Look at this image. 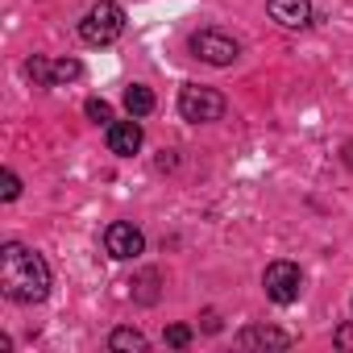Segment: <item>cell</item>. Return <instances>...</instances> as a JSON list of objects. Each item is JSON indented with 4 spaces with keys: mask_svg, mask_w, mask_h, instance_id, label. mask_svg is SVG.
<instances>
[{
    "mask_svg": "<svg viewBox=\"0 0 353 353\" xmlns=\"http://www.w3.org/2000/svg\"><path fill=\"white\" fill-rule=\"evenodd\" d=\"M108 150L121 158H133L141 150V125L137 121H112L108 125Z\"/></svg>",
    "mask_w": 353,
    "mask_h": 353,
    "instance_id": "obj_7",
    "label": "cell"
},
{
    "mask_svg": "<svg viewBox=\"0 0 353 353\" xmlns=\"http://www.w3.org/2000/svg\"><path fill=\"white\" fill-rule=\"evenodd\" d=\"M166 345L188 349V345H192V328H188V324H170V328H166Z\"/></svg>",
    "mask_w": 353,
    "mask_h": 353,
    "instance_id": "obj_16",
    "label": "cell"
},
{
    "mask_svg": "<svg viewBox=\"0 0 353 353\" xmlns=\"http://www.w3.org/2000/svg\"><path fill=\"white\" fill-rule=\"evenodd\" d=\"M204 328H208V332H216V328H221V320H216V312H208V316H204Z\"/></svg>",
    "mask_w": 353,
    "mask_h": 353,
    "instance_id": "obj_19",
    "label": "cell"
},
{
    "mask_svg": "<svg viewBox=\"0 0 353 353\" xmlns=\"http://www.w3.org/2000/svg\"><path fill=\"white\" fill-rule=\"evenodd\" d=\"M0 291L13 303H42L50 295V266L42 254H34L21 241H9L0 250Z\"/></svg>",
    "mask_w": 353,
    "mask_h": 353,
    "instance_id": "obj_1",
    "label": "cell"
},
{
    "mask_svg": "<svg viewBox=\"0 0 353 353\" xmlns=\"http://www.w3.org/2000/svg\"><path fill=\"white\" fill-rule=\"evenodd\" d=\"M345 166H349V170H353V141H349V145H345Z\"/></svg>",
    "mask_w": 353,
    "mask_h": 353,
    "instance_id": "obj_20",
    "label": "cell"
},
{
    "mask_svg": "<svg viewBox=\"0 0 353 353\" xmlns=\"http://www.w3.org/2000/svg\"><path fill=\"white\" fill-rule=\"evenodd\" d=\"M332 341H336V349H353V320H349V324H341Z\"/></svg>",
    "mask_w": 353,
    "mask_h": 353,
    "instance_id": "obj_18",
    "label": "cell"
},
{
    "mask_svg": "<svg viewBox=\"0 0 353 353\" xmlns=\"http://www.w3.org/2000/svg\"><path fill=\"white\" fill-rule=\"evenodd\" d=\"M125 108H129V117H150L154 112V92L141 88V83H129L125 88Z\"/></svg>",
    "mask_w": 353,
    "mask_h": 353,
    "instance_id": "obj_10",
    "label": "cell"
},
{
    "mask_svg": "<svg viewBox=\"0 0 353 353\" xmlns=\"http://www.w3.org/2000/svg\"><path fill=\"white\" fill-rule=\"evenodd\" d=\"M83 75V67L75 63V59H59V63H50V88L54 83H75Z\"/></svg>",
    "mask_w": 353,
    "mask_h": 353,
    "instance_id": "obj_12",
    "label": "cell"
},
{
    "mask_svg": "<svg viewBox=\"0 0 353 353\" xmlns=\"http://www.w3.org/2000/svg\"><path fill=\"white\" fill-rule=\"evenodd\" d=\"M0 183H5V188H0V200H17L21 196V179H17L13 170H5V179H0Z\"/></svg>",
    "mask_w": 353,
    "mask_h": 353,
    "instance_id": "obj_17",
    "label": "cell"
},
{
    "mask_svg": "<svg viewBox=\"0 0 353 353\" xmlns=\"http://www.w3.org/2000/svg\"><path fill=\"white\" fill-rule=\"evenodd\" d=\"M26 71L34 75V83H42V88H50V59H42V54H34V59L26 63Z\"/></svg>",
    "mask_w": 353,
    "mask_h": 353,
    "instance_id": "obj_14",
    "label": "cell"
},
{
    "mask_svg": "<svg viewBox=\"0 0 353 353\" xmlns=\"http://www.w3.org/2000/svg\"><path fill=\"white\" fill-rule=\"evenodd\" d=\"M237 345H241V349H287V345H291V336H287L283 328L254 324V328H245V332L237 336Z\"/></svg>",
    "mask_w": 353,
    "mask_h": 353,
    "instance_id": "obj_9",
    "label": "cell"
},
{
    "mask_svg": "<svg viewBox=\"0 0 353 353\" xmlns=\"http://www.w3.org/2000/svg\"><path fill=\"white\" fill-rule=\"evenodd\" d=\"M83 112H88L96 125H100V121H104V125H112V104H108V100H100V96H92V100L83 104Z\"/></svg>",
    "mask_w": 353,
    "mask_h": 353,
    "instance_id": "obj_13",
    "label": "cell"
},
{
    "mask_svg": "<svg viewBox=\"0 0 353 353\" xmlns=\"http://www.w3.org/2000/svg\"><path fill=\"white\" fill-rule=\"evenodd\" d=\"M192 54L208 67H233L241 46H237V38H229L221 30H200V34H192Z\"/></svg>",
    "mask_w": 353,
    "mask_h": 353,
    "instance_id": "obj_4",
    "label": "cell"
},
{
    "mask_svg": "<svg viewBox=\"0 0 353 353\" xmlns=\"http://www.w3.org/2000/svg\"><path fill=\"white\" fill-rule=\"evenodd\" d=\"M270 17L279 21V26H287V30H299V26H307L312 21V5L307 0H270Z\"/></svg>",
    "mask_w": 353,
    "mask_h": 353,
    "instance_id": "obj_8",
    "label": "cell"
},
{
    "mask_svg": "<svg viewBox=\"0 0 353 353\" xmlns=\"http://www.w3.org/2000/svg\"><path fill=\"white\" fill-rule=\"evenodd\" d=\"M133 287H137V299H141V303H154V299H158V291H154V287H158V274H154V270H145Z\"/></svg>",
    "mask_w": 353,
    "mask_h": 353,
    "instance_id": "obj_15",
    "label": "cell"
},
{
    "mask_svg": "<svg viewBox=\"0 0 353 353\" xmlns=\"http://www.w3.org/2000/svg\"><path fill=\"white\" fill-rule=\"evenodd\" d=\"M179 117L192 121V125H212L225 117V96L216 88H200V83H188L179 92Z\"/></svg>",
    "mask_w": 353,
    "mask_h": 353,
    "instance_id": "obj_3",
    "label": "cell"
},
{
    "mask_svg": "<svg viewBox=\"0 0 353 353\" xmlns=\"http://www.w3.org/2000/svg\"><path fill=\"white\" fill-rule=\"evenodd\" d=\"M108 345H112L117 353H141V349H145V336H141L137 328H117V332L108 336Z\"/></svg>",
    "mask_w": 353,
    "mask_h": 353,
    "instance_id": "obj_11",
    "label": "cell"
},
{
    "mask_svg": "<svg viewBox=\"0 0 353 353\" xmlns=\"http://www.w3.org/2000/svg\"><path fill=\"white\" fill-rule=\"evenodd\" d=\"M262 287L274 303H295L299 291H303V274H299L295 262H270L266 274H262Z\"/></svg>",
    "mask_w": 353,
    "mask_h": 353,
    "instance_id": "obj_5",
    "label": "cell"
},
{
    "mask_svg": "<svg viewBox=\"0 0 353 353\" xmlns=\"http://www.w3.org/2000/svg\"><path fill=\"white\" fill-rule=\"evenodd\" d=\"M125 34V9L112 5V0H100V5H92L79 21V38L88 46H112L117 38Z\"/></svg>",
    "mask_w": 353,
    "mask_h": 353,
    "instance_id": "obj_2",
    "label": "cell"
},
{
    "mask_svg": "<svg viewBox=\"0 0 353 353\" xmlns=\"http://www.w3.org/2000/svg\"><path fill=\"white\" fill-rule=\"evenodd\" d=\"M104 250H108L112 258L129 262V258H137V254L145 250V237H141V229H137L133 221H112L108 233H104Z\"/></svg>",
    "mask_w": 353,
    "mask_h": 353,
    "instance_id": "obj_6",
    "label": "cell"
}]
</instances>
